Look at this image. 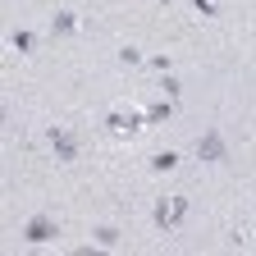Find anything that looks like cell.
Instances as JSON below:
<instances>
[{
  "label": "cell",
  "instance_id": "30bf717a",
  "mask_svg": "<svg viewBox=\"0 0 256 256\" xmlns=\"http://www.w3.org/2000/svg\"><path fill=\"white\" fill-rule=\"evenodd\" d=\"M96 242H101V247H114V242H119V229H110V224H101V229H96Z\"/></svg>",
  "mask_w": 256,
  "mask_h": 256
},
{
  "label": "cell",
  "instance_id": "ba28073f",
  "mask_svg": "<svg viewBox=\"0 0 256 256\" xmlns=\"http://www.w3.org/2000/svg\"><path fill=\"white\" fill-rule=\"evenodd\" d=\"M170 114H174V96H170V101H156V106L146 110V124H165Z\"/></svg>",
  "mask_w": 256,
  "mask_h": 256
},
{
  "label": "cell",
  "instance_id": "7a4b0ae2",
  "mask_svg": "<svg viewBox=\"0 0 256 256\" xmlns=\"http://www.w3.org/2000/svg\"><path fill=\"white\" fill-rule=\"evenodd\" d=\"M50 238H60V224H55L50 215H32V220L23 224V242L42 247V242H50Z\"/></svg>",
  "mask_w": 256,
  "mask_h": 256
},
{
  "label": "cell",
  "instance_id": "9c48e42d",
  "mask_svg": "<svg viewBox=\"0 0 256 256\" xmlns=\"http://www.w3.org/2000/svg\"><path fill=\"white\" fill-rule=\"evenodd\" d=\"M10 42H14V50H23V55H28V50H32V42H37V37H32V32L23 28V32H14Z\"/></svg>",
  "mask_w": 256,
  "mask_h": 256
},
{
  "label": "cell",
  "instance_id": "6da1fadb",
  "mask_svg": "<svg viewBox=\"0 0 256 256\" xmlns=\"http://www.w3.org/2000/svg\"><path fill=\"white\" fill-rule=\"evenodd\" d=\"M151 220H156V229H160V234L183 229V220H188V197H160L156 210H151Z\"/></svg>",
  "mask_w": 256,
  "mask_h": 256
},
{
  "label": "cell",
  "instance_id": "52a82bcc",
  "mask_svg": "<svg viewBox=\"0 0 256 256\" xmlns=\"http://www.w3.org/2000/svg\"><path fill=\"white\" fill-rule=\"evenodd\" d=\"M151 170H156V174L178 170V151H156V156H151Z\"/></svg>",
  "mask_w": 256,
  "mask_h": 256
},
{
  "label": "cell",
  "instance_id": "8fae6325",
  "mask_svg": "<svg viewBox=\"0 0 256 256\" xmlns=\"http://www.w3.org/2000/svg\"><path fill=\"white\" fill-rule=\"evenodd\" d=\"M119 60H124V64H142V50H133V46H124V50H119Z\"/></svg>",
  "mask_w": 256,
  "mask_h": 256
},
{
  "label": "cell",
  "instance_id": "8992f818",
  "mask_svg": "<svg viewBox=\"0 0 256 256\" xmlns=\"http://www.w3.org/2000/svg\"><path fill=\"white\" fill-rule=\"evenodd\" d=\"M74 28H78V14H69V10H60V14L50 18V32H55V37H69Z\"/></svg>",
  "mask_w": 256,
  "mask_h": 256
},
{
  "label": "cell",
  "instance_id": "7c38bea8",
  "mask_svg": "<svg viewBox=\"0 0 256 256\" xmlns=\"http://www.w3.org/2000/svg\"><path fill=\"white\" fill-rule=\"evenodd\" d=\"M197 5V14H206V18H215V0H192Z\"/></svg>",
  "mask_w": 256,
  "mask_h": 256
},
{
  "label": "cell",
  "instance_id": "3957f363",
  "mask_svg": "<svg viewBox=\"0 0 256 256\" xmlns=\"http://www.w3.org/2000/svg\"><path fill=\"white\" fill-rule=\"evenodd\" d=\"M224 156H229L224 151V138L215 133V128H206V133L197 138V160L202 165H224Z\"/></svg>",
  "mask_w": 256,
  "mask_h": 256
},
{
  "label": "cell",
  "instance_id": "277c9868",
  "mask_svg": "<svg viewBox=\"0 0 256 256\" xmlns=\"http://www.w3.org/2000/svg\"><path fill=\"white\" fill-rule=\"evenodd\" d=\"M46 142H50V151L60 156V165L78 160V138L69 133V128H46Z\"/></svg>",
  "mask_w": 256,
  "mask_h": 256
},
{
  "label": "cell",
  "instance_id": "5b68a950",
  "mask_svg": "<svg viewBox=\"0 0 256 256\" xmlns=\"http://www.w3.org/2000/svg\"><path fill=\"white\" fill-rule=\"evenodd\" d=\"M142 124H146L142 110H110L106 114V128H110V133H138Z\"/></svg>",
  "mask_w": 256,
  "mask_h": 256
}]
</instances>
